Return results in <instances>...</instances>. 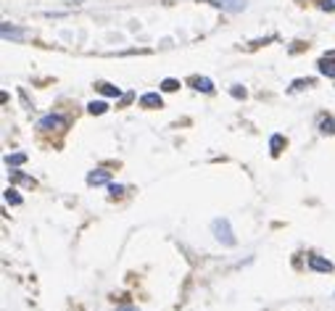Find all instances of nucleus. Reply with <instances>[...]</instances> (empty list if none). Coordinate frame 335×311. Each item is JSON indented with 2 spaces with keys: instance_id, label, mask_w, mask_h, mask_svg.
<instances>
[{
  "instance_id": "obj_14",
  "label": "nucleus",
  "mask_w": 335,
  "mask_h": 311,
  "mask_svg": "<svg viewBox=\"0 0 335 311\" xmlns=\"http://www.w3.org/2000/svg\"><path fill=\"white\" fill-rule=\"evenodd\" d=\"M11 179H14V182H19V185H24V188H32V185H34V179H32V177H27V174H21L19 169H14V171H11Z\"/></svg>"
},
{
  "instance_id": "obj_21",
  "label": "nucleus",
  "mask_w": 335,
  "mask_h": 311,
  "mask_svg": "<svg viewBox=\"0 0 335 311\" xmlns=\"http://www.w3.org/2000/svg\"><path fill=\"white\" fill-rule=\"evenodd\" d=\"M319 8L322 11H335V0H319Z\"/></svg>"
},
{
  "instance_id": "obj_2",
  "label": "nucleus",
  "mask_w": 335,
  "mask_h": 311,
  "mask_svg": "<svg viewBox=\"0 0 335 311\" xmlns=\"http://www.w3.org/2000/svg\"><path fill=\"white\" fill-rule=\"evenodd\" d=\"M37 127L42 132H55V130H64V127H66V119L59 116V113H48V116H42L37 121Z\"/></svg>"
},
{
  "instance_id": "obj_13",
  "label": "nucleus",
  "mask_w": 335,
  "mask_h": 311,
  "mask_svg": "<svg viewBox=\"0 0 335 311\" xmlns=\"http://www.w3.org/2000/svg\"><path fill=\"white\" fill-rule=\"evenodd\" d=\"M27 161V153H8L6 156V166H11V169H16V166H21Z\"/></svg>"
},
{
  "instance_id": "obj_19",
  "label": "nucleus",
  "mask_w": 335,
  "mask_h": 311,
  "mask_svg": "<svg viewBox=\"0 0 335 311\" xmlns=\"http://www.w3.org/2000/svg\"><path fill=\"white\" fill-rule=\"evenodd\" d=\"M230 93H233V98H246V87H240V85H233V87H230Z\"/></svg>"
},
{
  "instance_id": "obj_20",
  "label": "nucleus",
  "mask_w": 335,
  "mask_h": 311,
  "mask_svg": "<svg viewBox=\"0 0 335 311\" xmlns=\"http://www.w3.org/2000/svg\"><path fill=\"white\" fill-rule=\"evenodd\" d=\"M122 193H124V188H122V185H108V195H111V198H119Z\"/></svg>"
},
{
  "instance_id": "obj_10",
  "label": "nucleus",
  "mask_w": 335,
  "mask_h": 311,
  "mask_svg": "<svg viewBox=\"0 0 335 311\" xmlns=\"http://www.w3.org/2000/svg\"><path fill=\"white\" fill-rule=\"evenodd\" d=\"M87 111L92 113V116H100V113L108 111V103L106 100H92V103H87Z\"/></svg>"
},
{
  "instance_id": "obj_6",
  "label": "nucleus",
  "mask_w": 335,
  "mask_h": 311,
  "mask_svg": "<svg viewBox=\"0 0 335 311\" xmlns=\"http://www.w3.org/2000/svg\"><path fill=\"white\" fill-rule=\"evenodd\" d=\"M140 106L143 108H161L164 106V98H161V93H145V95H140Z\"/></svg>"
},
{
  "instance_id": "obj_3",
  "label": "nucleus",
  "mask_w": 335,
  "mask_h": 311,
  "mask_svg": "<svg viewBox=\"0 0 335 311\" xmlns=\"http://www.w3.org/2000/svg\"><path fill=\"white\" fill-rule=\"evenodd\" d=\"M209 3L230 11V14H240V11H246V6H248L246 0H209Z\"/></svg>"
},
{
  "instance_id": "obj_7",
  "label": "nucleus",
  "mask_w": 335,
  "mask_h": 311,
  "mask_svg": "<svg viewBox=\"0 0 335 311\" xmlns=\"http://www.w3.org/2000/svg\"><path fill=\"white\" fill-rule=\"evenodd\" d=\"M317 69H319V74H325V77H335V55H325V58H319Z\"/></svg>"
},
{
  "instance_id": "obj_15",
  "label": "nucleus",
  "mask_w": 335,
  "mask_h": 311,
  "mask_svg": "<svg viewBox=\"0 0 335 311\" xmlns=\"http://www.w3.org/2000/svg\"><path fill=\"white\" fill-rule=\"evenodd\" d=\"M269 145H272V153L277 156L283 151V145H285V137L283 135H272V140H269Z\"/></svg>"
},
{
  "instance_id": "obj_16",
  "label": "nucleus",
  "mask_w": 335,
  "mask_h": 311,
  "mask_svg": "<svg viewBox=\"0 0 335 311\" xmlns=\"http://www.w3.org/2000/svg\"><path fill=\"white\" fill-rule=\"evenodd\" d=\"M21 201H24V198H21V195H19L14 188H8V190H6V203H11V206H19Z\"/></svg>"
},
{
  "instance_id": "obj_4",
  "label": "nucleus",
  "mask_w": 335,
  "mask_h": 311,
  "mask_svg": "<svg viewBox=\"0 0 335 311\" xmlns=\"http://www.w3.org/2000/svg\"><path fill=\"white\" fill-rule=\"evenodd\" d=\"M309 269H314V272H325V274H330L335 267H332V261H327V259H322V256H317V253H311L309 256Z\"/></svg>"
},
{
  "instance_id": "obj_9",
  "label": "nucleus",
  "mask_w": 335,
  "mask_h": 311,
  "mask_svg": "<svg viewBox=\"0 0 335 311\" xmlns=\"http://www.w3.org/2000/svg\"><path fill=\"white\" fill-rule=\"evenodd\" d=\"M95 87H98L106 98H122V90H119V87H114V85H108V82H98Z\"/></svg>"
},
{
  "instance_id": "obj_17",
  "label": "nucleus",
  "mask_w": 335,
  "mask_h": 311,
  "mask_svg": "<svg viewBox=\"0 0 335 311\" xmlns=\"http://www.w3.org/2000/svg\"><path fill=\"white\" fill-rule=\"evenodd\" d=\"M177 87H180V82H177V79H172V77H166L164 82H161V90H164V93H175Z\"/></svg>"
},
{
  "instance_id": "obj_22",
  "label": "nucleus",
  "mask_w": 335,
  "mask_h": 311,
  "mask_svg": "<svg viewBox=\"0 0 335 311\" xmlns=\"http://www.w3.org/2000/svg\"><path fill=\"white\" fill-rule=\"evenodd\" d=\"M117 311H137V308H135V306H119Z\"/></svg>"
},
{
  "instance_id": "obj_12",
  "label": "nucleus",
  "mask_w": 335,
  "mask_h": 311,
  "mask_svg": "<svg viewBox=\"0 0 335 311\" xmlns=\"http://www.w3.org/2000/svg\"><path fill=\"white\" fill-rule=\"evenodd\" d=\"M319 130L325 135H335V119L327 116V113H325V116H319Z\"/></svg>"
},
{
  "instance_id": "obj_8",
  "label": "nucleus",
  "mask_w": 335,
  "mask_h": 311,
  "mask_svg": "<svg viewBox=\"0 0 335 311\" xmlns=\"http://www.w3.org/2000/svg\"><path fill=\"white\" fill-rule=\"evenodd\" d=\"M87 185H92V188H98V185H108V171H103V169L90 171V174H87Z\"/></svg>"
},
{
  "instance_id": "obj_5",
  "label": "nucleus",
  "mask_w": 335,
  "mask_h": 311,
  "mask_svg": "<svg viewBox=\"0 0 335 311\" xmlns=\"http://www.w3.org/2000/svg\"><path fill=\"white\" fill-rule=\"evenodd\" d=\"M24 37H27V29L11 27L8 21H3V40H14V42H19V40H24Z\"/></svg>"
},
{
  "instance_id": "obj_1",
  "label": "nucleus",
  "mask_w": 335,
  "mask_h": 311,
  "mask_svg": "<svg viewBox=\"0 0 335 311\" xmlns=\"http://www.w3.org/2000/svg\"><path fill=\"white\" fill-rule=\"evenodd\" d=\"M211 229H214V237L219 240L222 245H235V235H233V229H230V222L227 219H214L211 222Z\"/></svg>"
},
{
  "instance_id": "obj_18",
  "label": "nucleus",
  "mask_w": 335,
  "mask_h": 311,
  "mask_svg": "<svg viewBox=\"0 0 335 311\" xmlns=\"http://www.w3.org/2000/svg\"><path fill=\"white\" fill-rule=\"evenodd\" d=\"M309 85H314V79H296L291 90H304V87H309Z\"/></svg>"
},
{
  "instance_id": "obj_11",
  "label": "nucleus",
  "mask_w": 335,
  "mask_h": 311,
  "mask_svg": "<svg viewBox=\"0 0 335 311\" xmlns=\"http://www.w3.org/2000/svg\"><path fill=\"white\" fill-rule=\"evenodd\" d=\"M193 87H195V90H203V93H211V90H214V82H211L209 77H195V79H193Z\"/></svg>"
}]
</instances>
